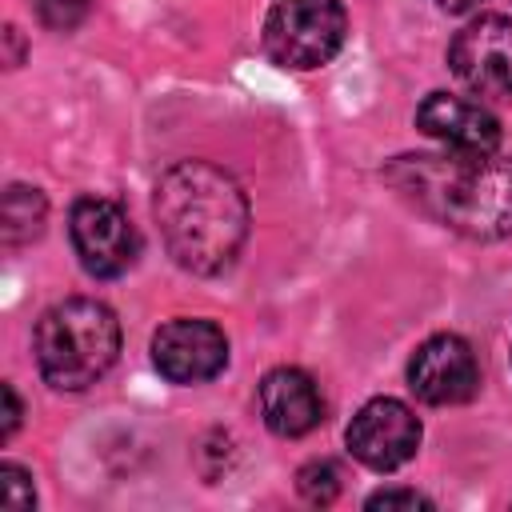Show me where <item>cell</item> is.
Listing matches in <instances>:
<instances>
[{"label": "cell", "instance_id": "8992f818", "mask_svg": "<svg viewBox=\"0 0 512 512\" xmlns=\"http://www.w3.org/2000/svg\"><path fill=\"white\" fill-rule=\"evenodd\" d=\"M448 64L464 88L488 100H512V20L476 16L448 48Z\"/></svg>", "mask_w": 512, "mask_h": 512}, {"label": "cell", "instance_id": "30bf717a", "mask_svg": "<svg viewBox=\"0 0 512 512\" xmlns=\"http://www.w3.org/2000/svg\"><path fill=\"white\" fill-rule=\"evenodd\" d=\"M416 124L420 132H428L432 140H440L448 152H468V156H492L500 148V124L496 116L464 96L452 92H432L424 96V104L416 108Z\"/></svg>", "mask_w": 512, "mask_h": 512}, {"label": "cell", "instance_id": "277c9868", "mask_svg": "<svg viewBox=\"0 0 512 512\" xmlns=\"http://www.w3.org/2000/svg\"><path fill=\"white\" fill-rule=\"evenodd\" d=\"M348 36L340 0H276L264 16V52L296 72L328 64Z\"/></svg>", "mask_w": 512, "mask_h": 512}, {"label": "cell", "instance_id": "8fae6325", "mask_svg": "<svg viewBox=\"0 0 512 512\" xmlns=\"http://www.w3.org/2000/svg\"><path fill=\"white\" fill-rule=\"evenodd\" d=\"M260 416L276 436H304L324 420L316 380L300 368H272L260 380Z\"/></svg>", "mask_w": 512, "mask_h": 512}, {"label": "cell", "instance_id": "2e32d148", "mask_svg": "<svg viewBox=\"0 0 512 512\" xmlns=\"http://www.w3.org/2000/svg\"><path fill=\"white\" fill-rule=\"evenodd\" d=\"M368 508L376 512V508H384V512H392V508H432V500L428 496H420V492H412V488H384V492H372L368 496Z\"/></svg>", "mask_w": 512, "mask_h": 512}, {"label": "cell", "instance_id": "52a82bcc", "mask_svg": "<svg viewBox=\"0 0 512 512\" xmlns=\"http://www.w3.org/2000/svg\"><path fill=\"white\" fill-rule=\"evenodd\" d=\"M344 440H348V452L364 468L392 472V468H400V464H408L416 456V448H420V420H416V412L404 400L376 396V400H368L352 416Z\"/></svg>", "mask_w": 512, "mask_h": 512}, {"label": "cell", "instance_id": "7c38bea8", "mask_svg": "<svg viewBox=\"0 0 512 512\" xmlns=\"http://www.w3.org/2000/svg\"><path fill=\"white\" fill-rule=\"evenodd\" d=\"M44 216H48L44 192H40V188H28V184H12V188L4 192V208H0L4 244H8V248H20V244L36 240L40 228H44Z\"/></svg>", "mask_w": 512, "mask_h": 512}, {"label": "cell", "instance_id": "9c48e42d", "mask_svg": "<svg viewBox=\"0 0 512 512\" xmlns=\"http://www.w3.org/2000/svg\"><path fill=\"white\" fill-rule=\"evenodd\" d=\"M408 388L424 404H436V408L472 400L480 388V364H476L472 344L456 332L428 336L408 360Z\"/></svg>", "mask_w": 512, "mask_h": 512}, {"label": "cell", "instance_id": "e0dca14e", "mask_svg": "<svg viewBox=\"0 0 512 512\" xmlns=\"http://www.w3.org/2000/svg\"><path fill=\"white\" fill-rule=\"evenodd\" d=\"M0 396H4V420H0V440H8V436L16 432V424H20V396H16V388H12V384H4V388H0Z\"/></svg>", "mask_w": 512, "mask_h": 512}, {"label": "cell", "instance_id": "7a4b0ae2", "mask_svg": "<svg viewBox=\"0 0 512 512\" xmlns=\"http://www.w3.org/2000/svg\"><path fill=\"white\" fill-rule=\"evenodd\" d=\"M388 180L452 232L500 240L512 232V164L492 156H400Z\"/></svg>", "mask_w": 512, "mask_h": 512}, {"label": "cell", "instance_id": "ba28073f", "mask_svg": "<svg viewBox=\"0 0 512 512\" xmlns=\"http://www.w3.org/2000/svg\"><path fill=\"white\" fill-rule=\"evenodd\" d=\"M152 364L172 384H204L228 364V336L212 320L180 316L156 328Z\"/></svg>", "mask_w": 512, "mask_h": 512}, {"label": "cell", "instance_id": "6da1fadb", "mask_svg": "<svg viewBox=\"0 0 512 512\" xmlns=\"http://www.w3.org/2000/svg\"><path fill=\"white\" fill-rule=\"evenodd\" d=\"M152 212L172 260L196 276L224 272L248 236L244 188L212 160L172 164L156 184Z\"/></svg>", "mask_w": 512, "mask_h": 512}, {"label": "cell", "instance_id": "ac0fdd59", "mask_svg": "<svg viewBox=\"0 0 512 512\" xmlns=\"http://www.w3.org/2000/svg\"><path fill=\"white\" fill-rule=\"evenodd\" d=\"M444 12H452V16H464V12H472V8H480L484 0H436Z\"/></svg>", "mask_w": 512, "mask_h": 512}, {"label": "cell", "instance_id": "4fadbf2b", "mask_svg": "<svg viewBox=\"0 0 512 512\" xmlns=\"http://www.w3.org/2000/svg\"><path fill=\"white\" fill-rule=\"evenodd\" d=\"M296 488L308 504H332L340 496V468L332 460H308L296 472Z\"/></svg>", "mask_w": 512, "mask_h": 512}, {"label": "cell", "instance_id": "9a60e30c", "mask_svg": "<svg viewBox=\"0 0 512 512\" xmlns=\"http://www.w3.org/2000/svg\"><path fill=\"white\" fill-rule=\"evenodd\" d=\"M36 12L48 28L56 32H72L84 16H88V0H36Z\"/></svg>", "mask_w": 512, "mask_h": 512}, {"label": "cell", "instance_id": "5b68a950", "mask_svg": "<svg viewBox=\"0 0 512 512\" xmlns=\"http://www.w3.org/2000/svg\"><path fill=\"white\" fill-rule=\"evenodd\" d=\"M68 232H72V248L80 256V264L100 280H116L136 264L140 236L116 200L80 196L72 204Z\"/></svg>", "mask_w": 512, "mask_h": 512}, {"label": "cell", "instance_id": "5bb4252c", "mask_svg": "<svg viewBox=\"0 0 512 512\" xmlns=\"http://www.w3.org/2000/svg\"><path fill=\"white\" fill-rule=\"evenodd\" d=\"M36 504L32 476L20 464H0V508L4 512H28Z\"/></svg>", "mask_w": 512, "mask_h": 512}, {"label": "cell", "instance_id": "3957f363", "mask_svg": "<svg viewBox=\"0 0 512 512\" xmlns=\"http://www.w3.org/2000/svg\"><path fill=\"white\" fill-rule=\"evenodd\" d=\"M36 364L40 376L60 392H80L96 384L120 356V320L108 304L72 296L52 304L36 320Z\"/></svg>", "mask_w": 512, "mask_h": 512}]
</instances>
